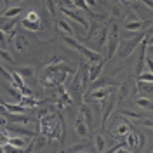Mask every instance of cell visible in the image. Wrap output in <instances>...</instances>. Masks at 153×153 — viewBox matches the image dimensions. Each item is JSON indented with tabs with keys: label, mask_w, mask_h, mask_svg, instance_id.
<instances>
[{
	"label": "cell",
	"mask_w": 153,
	"mask_h": 153,
	"mask_svg": "<svg viewBox=\"0 0 153 153\" xmlns=\"http://www.w3.org/2000/svg\"><path fill=\"white\" fill-rule=\"evenodd\" d=\"M38 117H40V134L47 136L49 141L51 139L65 141V131H61V127H65V120L61 118V115L52 110H44Z\"/></svg>",
	"instance_id": "obj_1"
},
{
	"label": "cell",
	"mask_w": 153,
	"mask_h": 153,
	"mask_svg": "<svg viewBox=\"0 0 153 153\" xmlns=\"http://www.w3.org/2000/svg\"><path fill=\"white\" fill-rule=\"evenodd\" d=\"M71 73H73V68L65 65V61H61V63H51L45 68V71H44L42 82L45 85H51V87L63 85L65 80H66V76L71 75Z\"/></svg>",
	"instance_id": "obj_2"
},
{
	"label": "cell",
	"mask_w": 153,
	"mask_h": 153,
	"mask_svg": "<svg viewBox=\"0 0 153 153\" xmlns=\"http://www.w3.org/2000/svg\"><path fill=\"white\" fill-rule=\"evenodd\" d=\"M63 44L65 45H68L70 49H75V51H78L82 56L85 57L89 63H96V61H101L103 59V54L101 52H97V51H92V49L85 47L84 44H80L76 38H73L71 35H63Z\"/></svg>",
	"instance_id": "obj_3"
},
{
	"label": "cell",
	"mask_w": 153,
	"mask_h": 153,
	"mask_svg": "<svg viewBox=\"0 0 153 153\" xmlns=\"http://www.w3.org/2000/svg\"><path fill=\"white\" fill-rule=\"evenodd\" d=\"M144 35H146V31H139V33H136L134 37L122 38V40H120V44H118V47H117V52H115V54H118V57L131 56L134 51H136V47L139 45V42L143 40Z\"/></svg>",
	"instance_id": "obj_4"
},
{
	"label": "cell",
	"mask_w": 153,
	"mask_h": 153,
	"mask_svg": "<svg viewBox=\"0 0 153 153\" xmlns=\"http://www.w3.org/2000/svg\"><path fill=\"white\" fill-rule=\"evenodd\" d=\"M118 35H120V30H118V23L117 21H110L108 25V35H106V59L110 61L117 52L118 47Z\"/></svg>",
	"instance_id": "obj_5"
},
{
	"label": "cell",
	"mask_w": 153,
	"mask_h": 153,
	"mask_svg": "<svg viewBox=\"0 0 153 153\" xmlns=\"http://www.w3.org/2000/svg\"><path fill=\"white\" fill-rule=\"evenodd\" d=\"M59 12L63 14V18H66L68 21H75V23H78L80 26L84 30L89 28V23H87V19L84 18V16H80L76 10H73L71 7H65V5H59Z\"/></svg>",
	"instance_id": "obj_6"
},
{
	"label": "cell",
	"mask_w": 153,
	"mask_h": 153,
	"mask_svg": "<svg viewBox=\"0 0 153 153\" xmlns=\"http://www.w3.org/2000/svg\"><path fill=\"white\" fill-rule=\"evenodd\" d=\"M110 132H111L113 137H125L127 134L131 132V125H129V122H125L122 118H117Z\"/></svg>",
	"instance_id": "obj_7"
},
{
	"label": "cell",
	"mask_w": 153,
	"mask_h": 153,
	"mask_svg": "<svg viewBox=\"0 0 153 153\" xmlns=\"http://www.w3.org/2000/svg\"><path fill=\"white\" fill-rule=\"evenodd\" d=\"M111 92H113V87H97L96 91H92L91 94L87 96V99H91V101H94V103H101V101H105Z\"/></svg>",
	"instance_id": "obj_8"
},
{
	"label": "cell",
	"mask_w": 153,
	"mask_h": 153,
	"mask_svg": "<svg viewBox=\"0 0 153 153\" xmlns=\"http://www.w3.org/2000/svg\"><path fill=\"white\" fill-rule=\"evenodd\" d=\"M103 68H105V59L96 61V63H91L89 68H87V78H89V82H96V80L99 78V75H101Z\"/></svg>",
	"instance_id": "obj_9"
},
{
	"label": "cell",
	"mask_w": 153,
	"mask_h": 153,
	"mask_svg": "<svg viewBox=\"0 0 153 153\" xmlns=\"http://www.w3.org/2000/svg\"><path fill=\"white\" fill-rule=\"evenodd\" d=\"M49 144V137L44 136V134H38V136H33L31 137V144H28V148H25V152H38L42 150L44 146Z\"/></svg>",
	"instance_id": "obj_10"
},
{
	"label": "cell",
	"mask_w": 153,
	"mask_h": 153,
	"mask_svg": "<svg viewBox=\"0 0 153 153\" xmlns=\"http://www.w3.org/2000/svg\"><path fill=\"white\" fill-rule=\"evenodd\" d=\"M89 127H91V125L87 124L85 120L78 115V117H76V120H75V125H73L76 136H80V137H87V136H89Z\"/></svg>",
	"instance_id": "obj_11"
},
{
	"label": "cell",
	"mask_w": 153,
	"mask_h": 153,
	"mask_svg": "<svg viewBox=\"0 0 153 153\" xmlns=\"http://www.w3.org/2000/svg\"><path fill=\"white\" fill-rule=\"evenodd\" d=\"M7 127V132H12L14 136H26V137H33L35 132L33 131H30V129H25V127H21V125H16V124H5Z\"/></svg>",
	"instance_id": "obj_12"
},
{
	"label": "cell",
	"mask_w": 153,
	"mask_h": 153,
	"mask_svg": "<svg viewBox=\"0 0 153 153\" xmlns=\"http://www.w3.org/2000/svg\"><path fill=\"white\" fill-rule=\"evenodd\" d=\"M144 26V23L141 21V19H137L136 16H129L127 18V21H125V25H124V30L125 31H139V30Z\"/></svg>",
	"instance_id": "obj_13"
},
{
	"label": "cell",
	"mask_w": 153,
	"mask_h": 153,
	"mask_svg": "<svg viewBox=\"0 0 153 153\" xmlns=\"http://www.w3.org/2000/svg\"><path fill=\"white\" fill-rule=\"evenodd\" d=\"M12 42H14V47H16V51L18 52H25V51H28V38L25 37V35H14V38H12Z\"/></svg>",
	"instance_id": "obj_14"
},
{
	"label": "cell",
	"mask_w": 153,
	"mask_h": 153,
	"mask_svg": "<svg viewBox=\"0 0 153 153\" xmlns=\"http://www.w3.org/2000/svg\"><path fill=\"white\" fill-rule=\"evenodd\" d=\"M9 144H12L16 150H25L28 146V141H26V136H9Z\"/></svg>",
	"instance_id": "obj_15"
},
{
	"label": "cell",
	"mask_w": 153,
	"mask_h": 153,
	"mask_svg": "<svg viewBox=\"0 0 153 153\" xmlns=\"http://www.w3.org/2000/svg\"><path fill=\"white\" fill-rule=\"evenodd\" d=\"M56 26L59 31H63V35H73V26L70 25V21L66 18H61V19H56Z\"/></svg>",
	"instance_id": "obj_16"
},
{
	"label": "cell",
	"mask_w": 153,
	"mask_h": 153,
	"mask_svg": "<svg viewBox=\"0 0 153 153\" xmlns=\"http://www.w3.org/2000/svg\"><path fill=\"white\" fill-rule=\"evenodd\" d=\"M5 118H7V122H10V124H23V125L30 124V118L25 117L23 113H7Z\"/></svg>",
	"instance_id": "obj_17"
},
{
	"label": "cell",
	"mask_w": 153,
	"mask_h": 153,
	"mask_svg": "<svg viewBox=\"0 0 153 153\" xmlns=\"http://www.w3.org/2000/svg\"><path fill=\"white\" fill-rule=\"evenodd\" d=\"M137 143H139V137H137V134H136V132L131 131V132L125 136V146H129V150H131V152L137 148Z\"/></svg>",
	"instance_id": "obj_18"
},
{
	"label": "cell",
	"mask_w": 153,
	"mask_h": 153,
	"mask_svg": "<svg viewBox=\"0 0 153 153\" xmlns=\"http://www.w3.org/2000/svg\"><path fill=\"white\" fill-rule=\"evenodd\" d=\"M21 25L26 30H30V31H38L42 28V21H31V19H26V18L21 19Z\"/></svg>",
	"instance_id": "obj_19"
},
{
	"label": "cell",
	"mask_w": 153,
	"mask_h": 153,
	"mask_svg": "<svg viewBox=\"0 0 153 153\" xmlns=\"http://www.w3.org/2000/svg\"><path fill=\"white\" fill-rule=\"evenodd\" d=\"M4 108L7 110V113H25L26 106L25 105H16V103H4Z\"/></svg>",
	"instance_id": "obj_20"
},
{
	"label": "cell",
	"mask_w": 153,
	"mask_h": 153,
	"mask_svg": "<svg viewBox=\"0 0 153 153\" xmlns=\"http://www.w3.org/2000/svg\"><path fill=\"white\" fill-rule=\"evenodd\" d=\"M21 10H23V7H19V5H16V7H9V9H5L4 12H2V18L14 19V18H18L19 14H21Z\"/></svg>",
	"instance_id": "obj_21"
},
{
	"label": "cell",
	"mask_w": 153,
	"mask_h": 153,
	"mask_svg": "<svg viewBox=\"0 0 153 153\" xmlns=\"http://www.w3.org/2000/svg\"><path fill=\"white\" fill-rule=\"evenodd\" d=\"M78 115L85 120L89 125H92V113H91V110H89V106L87 105H82L80 106V110H78Z\"/></svg>",
	"instance_id": "obj_22"
},
{
	"label": "cell",
	"mask_w": 153,
	"mask_h": 153,
	"mask_svg": "<svg viewBox=\"0 0 153 153\" xmlns=\"http://www.w3.org/2000/svg\"><path fill=\"white\" fill-rule=\"evenodd\" d=\"M137 92L141 94H152V82H144V80H137Z\"/></svg>",
	"instance_id": "obj_23"
},
{
	"label": "cell",
	"mask_w": 153,
	"mask_h": 153,
	"mask_svg": "<svg viewBox=\"0 0 153 153\" xmlns=\"http://www.w3.org/2000/svg\"><path fill=\"white\" fill-rule=\"evenodd\" d=\"M105 137L103 134H96L94 136V150L96 152H105Z\"/></svg>",
	"instance_id": "obj_24"
},
{
	"label": "cell",
	"mask_w": 153,
	"mask_h": 153,
	"mask_svg": "<svg viewBox=\"0 0 153 153\" xmlns=\"http://www.w3.org/2000/svg\"><path fill=\"white\" fill-rule=\"evenodd\" d=\"M136 105L139 106V108H143V110L152 111V99L150 97H137L136 99Z\"/></svg>",
	"instance_id": "obj_25"
},
{
	"label": "cell",
	"mask_w": 153,
	"mask_h": 153,
	"mask_svg": "<svg viewBox=\"0 0 153 153\" xmlns=\"http://www.w3.org/2000/svg\"><path fill=\"white\" fill-rule=\"evenodd\" d=\"M14 26H16V21H14V19H9V21H2V23H0V30H2L5 35H7L9 31H12V30H14Z\"/></svg>",
	"instance_id": "obj_26"
},
{
	"label": "cell",
	"mask_w": 153,
	"mask_h": 153,
	"mask_svg": "<svg viewBox=\"0 0 153 153\" xmlns=\"http://www.w3.org/2000/svg\"><path fill=\"white\" fill-rule=\"evenodd\" d=\"M18 73L21 76H25V78H31V76L35 75V68L33 66H21L18 70Z\"/></svg>",
	"instance_id": "obj_27"
},
{
	"label": "cell",
	"mask_w": 153,
	"mask_h": 153,
	"mask_svg": "<svg viewBox=\"0 0 153 153\" xmlns=\"http://www.w3.org/2000/svg\"><path fill=\"white\" fill-rule=\"evenodd\" d=\"M45 4H47V12L52 16V18H56V7H57V2L56 0H45Z\"/></svg>",
	"instance_id": "obj_28"
},
{
	"label": "cell",
	"mask_w": 153,
	"mask_h": 153,
	"mask_svg": "<svg viewBox=\"0 0 153 153\" xmlns=\"http://www.w3.org/2000/svg\"><path fill=\"white\" fill-rule=\"evenodd\" d=\"M71 2H73V7H76L80 10H85V12H91L89 5L85 4V0H71Z\"/></svg>",
	"instance_id": "obj_29"
},
{
	"label": "cell",
	"mask_w": 153,
	"mask_h": 153,
	"mask_svg": "<svg viewBox=\"0 0 153 153\" xmlns=\"http://www.w3.org/2000/svg\"><path fill=\"white\" fill-rule=\"evenodd\" d=\"M137 80H144V82H152L153 80V73H152V70H148V71H141L139 75H137Z\"/></svg>",
	"instance_id": "obj_30"
},
{
	"label": "cell",
	"mask_w": 153,
	"mask_h": 153,
	"mask_svg": "<svg viewBox=\"0 0 153 153\" xmlns=\"http://www.w3.org/2000/svg\"><path fill=\"white\" fill-rule=\"evenodd\" d=\"M110 25V23H108ZM106 35H108V26H105V28L99 31V40H97V44H99V47H103L106 44Z\"/></svg>",
	"instance_id": "obj_31"
},
{
	"label": "cell",
	"mask_w": 153,
	"mask_h": 153,
	"mask_svg": "<svg viewBox=\"0 0 153 153\" xmlns=\"http://www.w3.org/2000/svg\"><path fill=\"white\" fill-rule=\"evenodd\" d=\"M120 113L124 115V117H129L131 120H136V122H137L139 118H143V117H141V115H139V113H136V111H129V110H122Z\"/></svg>",
	"instance_id": "obj_32"
},
{
	"label": "cell",
	"mask_w": 153,
	"mask_h": 153,
	"mask_svg": "<svg viewBox=\"0 0 153 153\" xmlns=\"http://www.w3.org/2000/svg\"><path fill=\"white\" fill-rule=\"evenodd\" d=\"M0 57L4 59V61H7L9 65H16V61H14V57L10 56L7 51H4V49H0Z\"/></svg>",
	"instance_id": "obj_33"
},
{
	"label": "cell",
	"mask_w": 153,
	"mask_h": 153,
	"mask_svg": "<svg viewBox=\"0 0 153 153\" xmlns=\"http://www.w3.org/2000/svg\"><path fill=\"white\" fill-rule=\"evenodd\" d=\"M0 75L4 76V78H5V80H7V82H12V75H10V71H7V70H5V68L2 66V65H0Z\"/></svg>",
	"instance_id": "obj_34"
},
{
	"label": "cell",
	"mask_w": 153,
	"mask_h": 153,
	"mask_svg": "<svg viewBox=\"0 0 153 153\" xmlns=\"http://www.w3.org/2000/svg\"><path fill=\"white\" fill-rule=\"evenodd\" d=\"M26 19H31V21H42L40 16H38V12H35V10H30L28 14H26Z\"/></svg>",
	"instance_id": "obj_35"
},
{
	"label": "cell",
	"mask_w": 153,
	"mask_h": 153,
	"mask_svg": "<svg viewBox=\"0 0 153 153\" xmlns=\"http://www.w3.org/2000/svg\"><path fill=\"white\" fill-rule=\"evenodd\" d=\"M7 141H9V134H7V131H5V132H0V148H2L4 144H7Z\"/></svg>",
	"instance_id": "obj_36"
},
{
	"label": "cell",
	"mask_w": 153,
	"mask_h": 153,
	"mask_svg": "<svg viewBox=\"0 0 153 153\" xmlns=\"http://www.w3.org/2000/svg\"><path fill=\"white\" fill-rule=\"evenodd\" d=\"M0 45H2V47L7 45V37H5V33H4L2 30H0Z\"/></svg>",
	"instance_id": "obj_37"
},
{
	"label": "cell",
	"mask_w": 153,
	"mask_h": 153,
	"mask_svg": "<svg viewBox=\"0 0 153 153\" xmlns=\"http://www.w3.org/2000/svg\"><path fill=\"white\" fill-rule=\"evenodd\" d=\"M84 146H85V144H75L73 148H68L66 152H82V150H84Z\"/></svg>",
	"instance_id": "obj_38"
},
{
	"label": "cell",
	"mask_w": 153,
	"mask_h": 153,
	"mask_svg": "<svg viewBox=\"0 0 153 153\" xmlns=\"http://www.w3.org/2000/svg\"><path fill=\"white\" fill-rule=\"evenodd\" d=\"M137 137H139V143H137V146H144V136H143V134H137Z\"/></svg>",
	"instance_id": "obj_39"
},
{
	"label": "cell",
	"mask_w": 153,
	"mask_h": 153,
	"mask_svg": "<svg viewBox=\"0 0 153 153\" xmlns=\"http://www.w3.org/2000/svg\"><path fill=\"white\" fill-rule=\"evenodd\" d=\"M87 5H91V7H96V0H85Z\"/></svg>",
	"instance_id": "obj_40"
},
{
	"label": "cell",
	"mask_w": 153,
	"mask_h": 153,
	"mask_svg": "<svg viewBox=\"0 0 153 153\" xmlns=\"http://www.w3.org/2000/svg\"><path fill=\"white\" fill-rule=\"evenodd\" d=\"M7 124V120H5V117H2V115H0V125H5Z\"/></svg>",
	"instance_id": "obj_41"
},
{
	"label": "cell",
	"mask_w": 153,
	"mask_h": 153,
	"mask_svg": "<svg viewBox=\"0 0 153 153\" xmlns=\"http://www.w3.org/2000/svg\"><path fill=\"white\" fill-rule=\"evenodd\" d=\"M2 2H4V4H5V5H7V4H9V0H2Z\"/></svg>",
	"instance_id": "obj_42"
},
{
	"label": "cell",
	"mask_w": 153,
	"mask_h": 153,
	"mask_svg": "<svg viewBox=\"0 0 153 153\" xmlns=\"http://www.w3.org/2000/svg\"><path fill=\"white\" fill-rule=\"evenodd\" d=\"M124 2H132V0H124Z\"/></svg>",
	"instance_id": "obj_43"
},
{
	"label": "cell",
	"mask_w": 153,
	"mask_h": 153,
	"mask_svg": "<svg viewBox=\"0 0 153 153\" xmlns=\"http://www.w3.org/2000/svg\"><path fill=\"white\" fill-rule=\"evenodd\" d=\"M16 2H23V0H16Z\"/></svg>",
	"instance_id": "obj_44"
}]
</instances>
